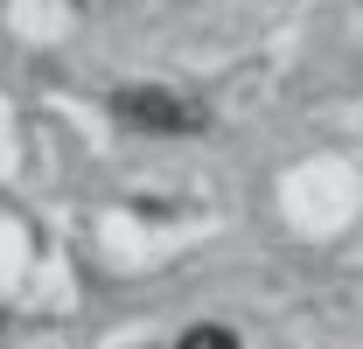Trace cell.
<instances>
[{"label": "cell", "mask_w": 363, "mask_h": 349, "mask_svg": "<svg viewBox=\"0 0 363 349\" xmlns=\"http://www.w3.org/2000/svg\"><path fill=\"white\" fill-rule=\"evenodd\" d=\"M175 349H238V336H230V328H217V321H203V328H189Z\"/></svg>", "instance_id": "cell-2"}, {"label": "cell", "mask_w": 363, "mask_h": 349, "mask_svg": "<svg viewBox=\"0 0 363 349\" xmlns=\"http://www.w3.org/2000/svg\"><path fill=\"white\" fill-rule=\"evenodd\" d=\"M105 105H112L119 126H133V133H203V105L168 91V84H126V91H112Z\"/></svg>", "instance_id": "cell-1"}]
</instances>
